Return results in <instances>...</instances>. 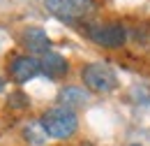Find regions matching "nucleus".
<instances>
[{"instance_id": "obj_8", "label": "nucleus", "mask_w": 150, "mask_h": 146, "mask_svg": "<svg viewBox=\"0 0 150 146\" xmlns=\"http://www.w3.org/2000/svg\"><path fill=\"white\" fill-rule=\"evenodd\" d=\"M58 100H60V104H62V107L74 109V107H83V104L90 100V95L83 91V88H79V86H67V88H62V91H60Z\"/></svg>"}, {"instance_id": "obj_11", "label": "nucleus", "mask_w": 150, "mask_h": 146, "mask_svg": "<svg viewBox=\"0 0 150 146\" xmlns=\"http://www.w3.org/2000/svg\"><path fill=\"white\" fill-rule=\"evenodd\" d=\"M2 86H5V81H2V79H0V88H2Z\"/></svg>"}, {"instance_id": "obj_10", "label": "nucleus", "mask_w": 150, "mask_h": 146, "mask_svg": "<svg viewBox=\"0 0 150 146\" xmlns=\"http://www.w3.org/2000/svg\"><path fill=\"white\" fill-rule=\"evenodd\" d=\"M9 104H12L14 109H23V107H28V97H25L23 93H16V95L9 97Z\"/></svg>"}, {"instance_id": "obj_6", "label": "nucleus", "mask_w": 150, "mask_h": 146, "mask_svg": "<svg viewBox=\"0 0 150 146\" xmlns=\"http://www.w3.org/2000/svg\"><path fill=\"white\" fill-rule=\"evenodd\" d=\"M21 42L28 51L33 54H39L44 56L46 51H51V42H49V35L42 30V28H25L21 33Z\"/></svg>"}, {"instance_id": "obj_2", "label": "nucleus", "mask_w": 150, "mask_h": 146, "mask_svg": "<svg viewBox=\"0 0 150 146\" xmlns=\"http://www.w3.org/2000/svg\"><path fill=\"white\" fill-rule=\"evenodd\" d=\"M44 7L65 23L83 21L86 16H90L95 12L93 0H44Z\"/></svg>"}, {"instance_id": "obj_3", "label": "nucleus", "mask_w": 150, "mask_h": 146, "mask_svg": "<svg viewBox=\"0 0 150 146\" xmlns=\"http://www.w3.org/2000/svg\"><path fill=\"white\" fill-rule=\"evenodd\" d=\"M83 84H86V88H90L95 93H111L118 88V77L113 72L109 65H104V63H90V65H86L83 67Z\"/></svg>"}, {"instance_id": "obj_5", "label": "nucleus", "mask_w": 150, "mask_h": 146, "mask_svg": "<svg viewBox=\"0 0 150 146\" xmlns=\"http://www.w3.org/2000/svg\"><path fill=\"white\" fill-rule=\"evenodd\" d=\"M39 72H42V63L35 56H16L9 63V74L16 84H25L33 77H37Z\"/></svg>"}, {"instance_id": "obj_12", "label": "nucleus", "mask_w": 150, "mask_h": 146, "mask_svg": "<svg viewBox=\"0 0 150 146\" xmlns=\"http://www.w3.org/2000/svg\"><path fill=\"white\" fill-rule=\"evenodd\" d=\"M134 146H139V144H134Z\"/></svg>"}, {"instance_id": "obj_4", "label": "nucleus", "mask_w": 150, "mask_h": 146, "mask_svg": "<svg viewBox=\"0 0 150 146\" xmlns=\"http://www.w3.org/2000/svg\"><path fill=\"white\" fill-rule=\"evenodd\" d=\"M86 35L97 47H106V49H118L127 39L125 26H120V23H93L86 28Z\"/></svg>"}, {"instance_id": "obj_1", "label": "nucleus", "mask_w": 150, "mask_h": 146, "mask_svg": "<svg viewBox=\"0 0 150 146\" xmlns=\"http://www.w3.org/2000/svg\"><path fill=\"white\" fill-rule=\"evenodd\" d=\"M39 123H42V128L46 132V137H51V139H67L79 128V118H76L74 109H67L62 104L44 111Z\"/></svg>"}, {"instance_id": "obj_7", "label": "nucleus", "mask_w": 150, "mask_h": 146, "mask_svg": "<svg viewBox=\"0 0 150 146\" xmlns=\"http://www.w3.org/2000/svg\"><path fill=\"white\" fill-rule=\"evenodd\" d=\"M42 72L46 74L49 79H60V77H65L67 74V60H65V56H60L58 51H46V54L42 56Z\"/></svg>"}, {"instance_id": "obj_9", "label": "nucleus", "mask_w": 150, "mask_h": 146, "mask_svg": "<svg viewBox=\"0 0 150 146\" xmlns=\"http://www.w3.org/2000/svg\"><path fill=\"white\" fill-rule=\"evenodd\" d=\"M37 130H42V123H30L28 130H25V137H30V139L35 142V146H42L46 135H37Z\"/></svg>"}]
</instances>
